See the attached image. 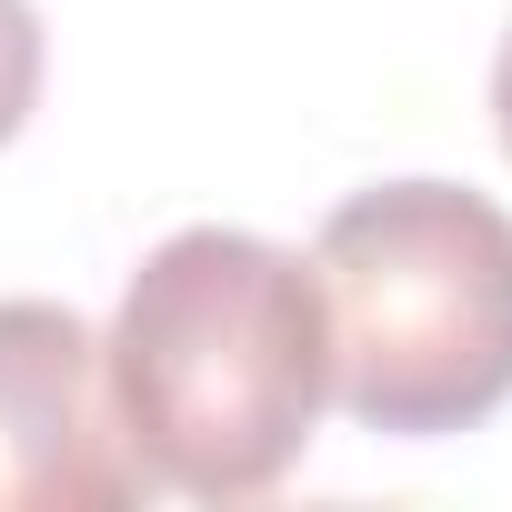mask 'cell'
<instances>
[{
  "mask_svg": "<svg viewBox=\"0 0 512 512\" xmlns=\"http://www.w3.org/2000/svg\"><path fill=\"white\" fill-rule=\"evenodd\" d=\"M101 362L151 492L251 502L302 462L332 402L322 282L262 231H171L131 272Z\"/></svg>",
  "mask_w": 512,
  "mask_h": 512,
  "instance_id": "obj_1",
  "label": "cell"
},
{
  "mask_svg": "<svg viewBox=\"0 0 512 512\" xmlns=\"http://www.w3.org/2000/svg\"><path fill=\"white\" fill-rule=\"evenodd\" d=\"M312 282L332 322V402L372 432H472L512 402V211L462 181L352 191Z\"/></svg>",
  "mask_w": 512,
  "mask_h": 512,
  "instance_id": "obj_2",
  "label": "cell"
},
{
  "mask_svg": "<svg viewBox=\"0 0 512 512\" xmlns=\"http://www.w3.org/2000/svg\"><path fill=\"white\" fill-rule=\"evenodd\" d=\"M141 492L101 332L61 302H0V512H121Z\"/></svg>",
  "mask_w": 512,
  "mask_h": 512,
  "instance_id": "obj_3",
  "label": "cell"
},
{
  "mask_svg": "<svg viewBox=\"0 0 512 512\" xmlns=\"http://www.w3.org/2000/svg\"><path fill=\"white\" fill-rule=\"evenodd\" d=\"M41 101V21L31 0H0V141H11Z\"/></svg>",
  "mask_w": 512,
  "mask_h": 512,
  "instance_id": "obj_4",
  "label": "cell"
},
{
  "mask_svg": "<svg viewBox=\"0 0 512 512\" xmlns=\"http://www.w3.org/2000/svg\"><path fill=\"white\" fill-rule=\"evenodd\" d=\"M492 121H502V151H512V31H502V61H492Z\"/></svg>",
  "mask_w": 512,
  "mask_h": 512,
  "instance_id": "obj_5",
  "label": "cell"
}]
</instances>
